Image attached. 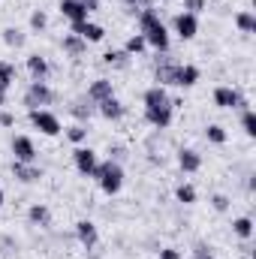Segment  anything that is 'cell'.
Segmentation results:
<instances>
[{"mask_svg": "<svg viewBox=\"0 0 256 259\" xmlns=\"http://www.w3.org/2000/svg\"><path fill=\"white\" fill-rule=\"evenodd\" d=\"M205 6H208V0H181V9H184V12H190V15L205 12Z\"/></svg>", "mask_w": 256, "mask_h": 259, "instance_id": "e575fe53", "label": "cell"}, {"mask_svg": "<svg viewBox=\"0 0 256 259\" xmlns=\"http://www.w3.org/2000/svg\"><path fill=\"white\" fill-rule=\"evenodd\" d=\"M61 49H64V55H69V58H78V55H84V52H88V42H84L78 33H64Z\"/></svg>", "mask_w": 256, "mask_h": 259, "instance_id": "603a6c76", "label": "cell"}, {"mask_svg": "<svg viewBox=\"0 0 256 259\" xmlns=\"http://www.w3.org/2000/svg\"><path fill=\"white\" fill-rule=\"evenodd\" d=\"M172 118H175V109L172 106H145V121L157 130H169L172 127Z\"/></svg>", "mask_w": 256, "mask_h": 259, "instance_id": "ba28073f", "label": "cell"}, {"mask_svg": "<svg viewBox=\"0 0 256 259\" xmlns=\"http://www.w3.org/2000/svg\"><path fill=\"white\" fill-rule=\"evenodd\" d=\"M232 232H235L241 241H247V238L253 235V220H250V217H235V220H232Z\"/></svg>", "mask_w": 256, "mask_h": 259, "instance_id": "4316f807", "label": "cell"}, {"mask_svg": "<svg viewBox=\"0 0 256 259\" xmlns=\"http://www.w3.org/2000/svg\"><path fill=\"white\" fill-rule=\"evenodd\" d=\"M103 64L115 66V69H127L130 66V55L124 52V49H109V52L103 55Z\"/></svg>", "mask_w": 256, "mask_h": 259, "instance_id": "cb8c5ba5", "label": "cell"}, {"mask_svg": "<svg viewBox=\"0 0 256 259\" xmlns=\"http://www.w3.org/2000/svg\"><path fill=\"white\" fill-rule=\"evenodd\" d=\"M49 27V15H46V9H33L30 12V30H46Z\"/></svg>", "mask_w": 256, "mask_h": 259, "instance_id": "836d02e7", "label": "cell"}, {"mask_svg": "<svg viewBox=\"0 0 256 259\" xmlns=\"http://www.w3.org/2000/svg\"><path fill=\"white\" fill-rule=\"evenodd\" d=\"M27 72H30V81H46L52 66L42 55H27Z\"/></svg>", "mask_w": 256, "mask_h": 259, "instance_id": "ffe728a7", "label": "cell"}, {"mask_svg": "<svg viewBox=\"0 0 256 259\" xmlns=\"http://www.w3.org/2000/svg\"><path fill=\"white\" fill-rule=\"evenodd\" d=\"M12 124H15V115L3 109V112H0V127H12Z\"/></svg>", "mask_w": 256, "mask_h": 259, "instance_id": "ab89813d", "label": "cell"}, {"mask_svg": "<svg viewBox=\"0 0 256 259\" xmlns=\"http://www.w3.org/2000/svg\"><path fill=\"white\" fill-rule=\"evenodd\" d=\"M21 103L27 109H46V106L55 103V91H52L49 81H30L27 91H24V97H21Z\"/></svg>", "mask_w": 256, "mask_h": 259, "instance_id": "277c9868", "label": "cell"}, {"mask_svg": "<svg viewBox=\"0 0 256 259\" xmlns=\"http://www.w3.org/2000/svg\"><path fill=\"white\" fill-rule=\"evenodd\" d=\"M12 157L18 163H36V145L30 136H12Z\"/></svg>", "mask_w": 256, "mask_h": 259, "instance_id": "9c48e42d", "label": "cell"}, {"mask_svg": "<svg viewBox=\"0 0 256 259\" xmlns=\"http://www.w3.org/2000/svg\"><path fill=\"white\" fill-rule=\"evenodd\" d=\"M190 256L193 259H214V253H211V247H208V244H202V241H199V244H193Z\"/></svg>", "mask_w": 256, "mask_h": 259, "instance_id": "8d00e7d4", "label": "cell"}, {"mask_svg": "<svg viewBox=\"0 0 256 259\" xmlns=\"http://www.w3.org/2000/svg\"><path fill=\"white\" fill-rule=\"evenodd\" d=\"M64 136L69 139V142H72V145H75V148H78V145L88 139V127H84V124H72V127H66V130H64Z\"/></svg>", "mask_w": 256, "mask_h": 259, "instance_id": "4dcf8cb0", "label": "cell"}, {"mask_svg": "<svg viewBox=\"0 0 256 259\" xmlns=\"http://www.w3.org/2000/svg\"><path fill=\"white\" fill-rule=\"evenodd\" d=\"M127 157V151L121 148V145H115V148H109V160H115V163H121Z\"/></svg>", "mask_w": 256, "mask_h": 259, "instance_id": "74e56055", "label": "cell"}, {"mask_svg": "<svg viewBox=\"0 0 256 259\" xmlns=\"http://www.w3.org/2000/svg\"><path fill=\"white\" fill-rule=\"evenodd\" d=\"M58 9H61V15H64L69 24L91 21V12L84 9V3H81V0H61V3H58Z\"/></svg>", "mask_w": 256, "mask_h": 259, "instance_id": "30bf717a", "label": "cell"}, {"mask_svg": "<svg viewBox=\"0 0 256 259\" xmlns=\"http://www.w3.org/2000/svg\"><path fill=\"white\" fill-rule=\"evenodd\" d=\"M199 78H202V69L196 64H178V69H175V84L178 88H193Z\"/></svg>", "mask_w": 256, "mask_h": 259, "instance_id": "d6986e66", "label": "cell"}, {"mask_svg": "<svg viewBox=\"0 0 256 259\" xmlns=\"http://www.w3.org/2000/svg\"><path fill=\"white\" fill-rule=\"evenodd\" d=\"M160 259H181V250L178 247H163L160 250Z\"/></svg>", "mask_w": 256, "mask_h": 259, "instance_id": "f35d334b", "label": "cell"}, {"mask_svg": "<svg viewBox=\"0 0 256 259\" xmlns=\"http://www.w3.org/2000/svg\"><path fill=\"white\" fill-rule=\"evenodd\" d=\"M94 106L97 103H103V100H109V97H115V84H112V78H94L91 84H88V94H84Z\"/></svg>", "mask_w": 256, "mask_h": 259, "instance_id": "4fadbf2b", "label": "cell"}, {"mask_svg": "<svg viewBox=\"0 0 256 259\" xmlns=\"http://www.w3.org/2000/svg\"><path fill=\"white\" fill-rule=\"evenodd\" d=\"M0 106H6V91H0Z\"/></svg>", "mask_w": 256, "mask_h": 259, "instance_id": "7bdbcfd3", "label": "cell"}, {"mask_svg": "<svg viewBox=\"0 0 256 259\" xmlns=\"http://www.w3.org/2000/svg\"><path fill=\"white\" fill-rule=\"evenodd\" d=\"M172 30L187 42V39H196V33H199V15H190V12H178L175 18H172Z\"/></svg>", "mask_w": 256, "mask_h": 259, "instance_id": "52a82bcc", "label": "cell"}, {"mask_svg": "<svg viewBox=\"0 0 256 259\" xmlns=\"http://www.w3.org/2000/svg\"><path fill=\"white\" fill-rule=\"evenodd\" d=\"M178 169L187 172V175L199 172V169H202V154H199L196 148H181V151H178Z\"/></svg>", "mask_w": 256, "mask_h": 259, "instance_id": "e0dca14e", "label": "cell"}, {"mask_svg": "<svg viewBox=\"0 0 256 259\" xmlns=\"http://www.w3.org/2000/svg\"><path fill=\"white\" fill-rule=\"evenodd\" d=\"M235 27H238L241 33H253V30H256V15L250 12V9L235 12Z\"/></svg>", "mask_w": 256, "mask_h": 259, "instance_id": "484cf974", "label": "cell"}, {"mask_svg": "<svg viewBox=\"0 0 256 259\" xmlns=\"http://www.w3.org/2000/svg\"><path fill=\"white\" fill-rule=\"evenodd\" d=\"M3 42L9 46V49H24V42H27V36L18 30V27H6L3 30Z\"/></svg>", "mask_w": 256, "mask_h": 259, "instance_id": "83f0119b", "label": "cell"}, {"mask_svg": "<svg viewBox=\"0 0 256 259\" xmlns=\"http://www.w3.org/2000/svg\"><path fill=\"white\" fill-rule=\"evenodd\" d=\"M97 115H103L106 121H121V118L127 115V106H124L118 97H109V100L97 103Z\"/></svg>", "mask_w": 256, "mask_h": 259, "instance_id": "9a60e30c", "label": "cell"}, {"mask_svg": "<svg viewBox=\"0 0 256 259\" xmlns=\"http://www.w3.org/2000/svg\"><path fill=\"white\" fill-rule=\"evenodd\" d=\"M139 33L145 36L148 49H157V52H169V27L163 24L160 12L151 6V9H139Z\"/></svg>", "mask_w": 256, "mask_h": 259, "instance_id": "6da1fadb", "label": "cell"}, {"mask_svg": "<svg viewBox=\"0 0 256 259\" xmlns=\"http://www.w3.org/2000/svg\"><path fill=\"white\" fill-rule=\"evenodd\" d=\"M127 6H133V9H139V0H124Z\"/></svg>", "mask_w": 256, "mask_h": 259, "instance_id": "b9f144b4", "label": "cell"}, {"mask_svg": "<svg viewBox=\"0 0 256 259\" xmlns=\"http://www.w3.org/2000/svg\"><path fill=\"white\" fill-rule=\"evenodd\" d=\"M142 103H145V106H172V97H169V91H166V88L151 84V88L142 94Z\"/></svg>", "mask_w": 256, "mask_h": 259, "instance_id": "7402d4cb", "label": "cell"}, {"mask_svg": "<svg viewBox=\"0 0 256 259\" xmlns=\"http://www.w3.org/2000/svg\"><path fill=\"white\" fill-rule=\"evenodd\" d=\"M69 115H72V118H75L78 124H88V121H91V118L97 115V106H94V103H91L88 97H81V100H75V103L69 106Z\"/></svg>", "mask_w": 256, "mask_h": 259, "instance_id": "44dd1931", "label": "cell"}, {"mask_svg": "<svg viewBox=\"0 0 256 259\" xmlns=\"http://www.w3.org/2000/svg\"><path fill=\"white\" fill-rule=\"evenodd\" d=\"M69 33H78L84 42H103L106 27L97 24V21H81V24H69Z\"/></svg>", "mask_w": 256, "mask_h": 259, "instance_id": "7c38bea8", "label": "cell"}, {"mask_svg": "<svg viewBox=\"0 0 256 259\" xmlns=\"http://www.w3.org/2000/svg\"><path fill=\"white\" fill-rule=\"evenodd\" d=\"M214 106L217 109H250V103H247V97L238 91V88H232V84H217L214 88Z\"/></svg>", "mask_w": 256, "mask_h": 259, "instance_id": "5b68a950", "label": "cell"}, {"mask_svg": "<svg viewBox=\"0 0 256 259\" xmlns=\"http://www.w3.org/2000/svg\"><path fill=\"white\" fill-rule=\"evenodd\" d=\"M81 3H84L88 12H97V9H100V0H81Z\"/></svg>", "mask_w": 256, "mask_h": 259, "instance_id": "60d3db41", "label": "cell"}, {"mask_svg": "<svg viewBox=\"0 0 256 259\" xmlns=\"http://www.w3.org/2000/svg\"><path fill=\"white\" fill-rule=\"evenodd\" d=\"M175 69H178V64L172 58H160L157 61V69H154V84H160V88L175 84Z\"/></svg>", "mask_w": 256, "mask_h": 259, "instance_id": "5bb4252c", "label": "cell"}, {"mask_svg": "<svg viewBox=\"0 0 256 259\" xmlns=\"http://www.w3.org/2000/svg\"><path fill=\"white\" fill-rule=\"evenodd\" d=\"M27 223H30V226H39V229L52 226V208L42 205V202H33V205L27 208Z\"/></svg>", "mask_w": 256, "mask_h": 259, "instance_id": "ac0fdd59", "label": "cell"}, {"mask_svg": "<svg viewBox=\"0 0 256 259\" xmlns=\"http://www.w3.org/2000/svg\"><path fill=\"white\" fill-rule=\"evenodd\" d=\"M15 84V66L9 61H0V91H9Z\"/></svg>", "mask_w": 256, "mask_h": 259, "instance_id": "f1b7e54d", "label": "cell"}, {"mask_svg": "<svg viewBox=\"0 0 256 259\" xmlns=\"http://www.w3.org/2000/svg\"><path fill=\"white\" fill-rule=\"evenodd\" d=\"M27 121H30V127L39 130L42 136H61L64 133L61 118L55 112H49V109H27Z\"/></svg>", "mask_w": 256, "mask_h": 259, "instance_id": "3957f363", "label": "cell"}, {"mask_svg": "<svg viewBox=\"0 0 256 259\" xmlns=\"http://www.w3.org/2000/svg\"><path fill=\"white\" fill-rule=\"evenodd\" d=\"M94 181L100 184L103 193L109 196L121 193V187H124V166L115 163V160H100L97 169H94Z\"/></svg>", "mask_w": 256, "mask_h": 259, "instance_id": "7a4b0ae2", "label": "cell"}, {"mask_svg": "<svg viewBox=\"0 0 256 259\" xmlns=\"http://www.w3.org/2000/svg\"><path fill=\"white\" fill-rule=\"evenodd\" d=\"M72 163H75V172H78L81 178H94V169H97L100 157H97V151H94V148L78 145V148L72 151Z\"/></svg>", "mask_w": 256, "mask_h": 259, "instance_id": "8992f818", "label": "cell"}, {"mask_svg": "<svg viewBox=\"0 0 256 259\" xmlns=\"http://www.w3.org/2000/svg\"><path fill=\"white\" fill-rule=\"evenodd\" d=\"M3 202H6V193H3V190H0V205H3Z\"/></svg>", "mask_w": 256, "mask_h": 259, "instance_id": "ee69618b", "label": "cell"}, {"mask_svg": "<svg viewBox=\"0 0 256 259\" xmlns=\"http://www.w3.org/2000/svg\"><path fill=\"white\" fill-rule=\"evenodd\" d=\"M205 139H208L211 145H226L229 136H226V130L220 127V124H208V127H205Z\"/></svg>", "mask_w": 256, "mask_h": 259, "instance_id": "f546056e", "label": "cell"}, {"mask_svg": "<svg viewBox=\"0 0 256 259\" xmlns=\"http://www.w3.org/2000/svg\"><path fill=\"white\" fill-rule=\"evenodd\" d=\"M75 238H78V244H81V247L94 250V247L100 244V232H97V223H94V220H78V223H75Z\"/></svg>", "mask_w": 256, "mask_h": 259, "instance_id": "8fae6325", "label": "cell"}, {"mask_svg": "<svg viewBox=\"0 0 256 259\" xmlns=\"http://www.w3.org/2000/svg\"><path fill=\"white\" fill-rule=\"evenodd\" d=\"M124 52H127L130 58H139V55H145V52H148V42H145V36H142V33H133V36H127V42H124Z\"/></svg>", "mask_w": 256, "mask_h": 259, "instance_id": "d4e9b609", "label": "cell"}, {"mask_svg": "<svg viewBox=\"0 0 256 259\" xmlns=\"http://www.w3.org/2000/svg\"><path fill=\"white\" fill-rule=\"evenodd\" d=\"M241 130H244V136H256V112L253 109H241Z\"/></svg>", "mask_w": 256, "mask_h": 259, "instance_id": "1f68e13d", "label": "cell"}, {"mask_svg": "<svg viewBox=\"0 0 256 259\" xmlns=\"http://www.w3.org/2000/svg\"><path fill=\"white\" fill-rule=\"evenodd\" d=\"M12 175H15L21 184H36V181L42 178V169H39L36 163H18V160H12Z\"/></svg>", "mask_w": 256, "mask_h": 259, "instance_id": "2e32d148", "label": "cell"}, {"mask_svg": "<svg viewBox=\"0 0 256 259\" xmlns=\"http://www.w3.org/2000/svg\"><path fill=\"white\" fill-rule=\"evenodd\" d=\"M211 208H214V211H220V214H223V211H229V196H226V193H214V196H211Z\"/></svg>", "mask_w": 256, "mask_h": 259, "instance_id": "d590c367", "label": "cell"}, {"mask_svg": "<svg viewBox=\"0 0 256 259\" xmlns=\"http://www.w3.org/2000/svg\"><path fill=\"white\" fill-rule=\"evenodd\" d=\"M175 199H178L181 205H193V202H196V187H193V184H178V187H175Z\"/></svg>", "mask_w": 256, "mask_h": 259, "instance_id": "d6a6232c", "label": "cell"}]
</instances>
